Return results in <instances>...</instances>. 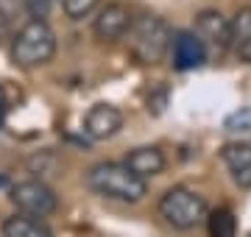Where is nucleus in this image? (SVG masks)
Masks as SVG:
<instances>
[{
	"label": "nucleus",
	"instance_id": "nucleus-3",
	"mask_svg": "<svg viewBox=\"0 0 251 237\" xmlns=\"http://www.w3.org/2000/svg\"><path fill=\"white\" fill-rule=\"evenodd\" d=\"M56 56V34L45 20H28L14 34L11 42V59L23 70L42 67Z\"/></svg>",
	"mask_w": 251,
	"mask_h": 237
},
{
	"label": "nucleus",
	"instance_id": "nucleus-18",
	"mask_svg": "<svg viewBox=\"0 0 251 237\" xmlns=\"http://www.w3.org/2000/svg\"><path fill=\"white\" fill-rule=\"evenodd\" d=\"M249 237H251V235H249Z\"/></svg>",
	"mask_w": 251,
	"mask_h": 237
},
{
	"label": "nucleus",
	"instance_id": "nucleus-4",
	"mask_svg": "<svg viewBox=\"0 0 251 237\" xmlns=\"http://www.w3.org/2000/svg\"><path fill=\"white\" fill-rule=\"evenodd\" d=\"M159 215L173 229L187 232V229H196L198 223H204L206 215H209V207H206L204 195L179 184V187H171L159 198Z\"/></svg>",
	"mask_w": 251,
	"mask_h": 237
},
{
	"label": "nucleus",
	"instance_id": "nucleus-15",
	"mask_svg": "<svg viewBox=\"0 0 251 237\" xmlns=\"http://www.w3.org/2000/svg\"><path fill=\"white\" fill-rule=\"evenodd\" d=\"M100 0H62V9L70 20H84L98 9Z\"/></svg>",
	"mask_w": 251,
	"mask_h": 237
},
{
	"label": "nucleus",
	"instance_id": "nucleus-12",
	"mask_svg": "<svg viewBox=\"0 0 251 237\" xmlns=\"http://www.w3.org/2000/svg\"><path fill=\"white\" fill-rule=\"evenodd\" d=\"M126 165H128L140 179L148 182L151 176H159L162 170H165V154L153 145H143V148H134L131 154L126 156Z\"/></svg>",
	"mask_w": 251,
	"mask_h": 237
},
{
	"label": "nucleus",
	"instance_id": "nucleus-16",
	"mask_svg": "<svg viewBox=\"0 0 251 237\" xmlns=\"http://www.w3.org/2000/svg\"><path fill=\"white\" fill-rule=\"evenodd\" d=\"M224 128H226V131H232V134L251 131V106H240V109H234L232 115L224 120Z\"/></svg>",
	"mask_w": 251,
	"mask_h": 237
},
{
	"label": "nucleus",
	"instance_id": "nucleus-2",
	"mask_svg": "<svg viewBox=\"0 0 251 237\" xmlns=\"http://www.w3.org/2000/svg\"><path fill=\"white\" fill-rule=\"evenodd\" d=\"M128 47L140 64H159L171 50L173 28L159 14H140L128 28Z\"/></svg>",
	"mask_w": 251,
	"mask_h": 237
},
{
	"label": "nucleus",
	"instance_id": "nucleus-17",
	"mask_svg": "<svg viewBox=\"0 0 251 237\" xmlns=\"http://www.w3.org/2000/svg\"><path fill=\"white\" fill-rule=\"evenodd\" d=\"M23 6H25V11L31 14V20H45L48 14H50V9L56 6V0H25Z\"/></svg>",
	"mask_w": 251,
	"mask_h": 237
},
{
	"label": "nucleus",
	"instance_id": "nucleus-6",
	"mask_svg": "<svg viewBox=\"0 0 251 237\" xmlns=\"http://www.w3.org/2000/svg\"><path fill=\"white\" fill-rule=\"evenodd\" d=\"M171 62L176 70L181 73H187V70H198V67H204L206 64V56H209V47L204 45V39L198 37L196 31H187V28H181V31H173L171 37Z\"/></svg>",
	"mask_w": 251,
	"mask_h": 237
},
{
	"label": "nucleus",
	"instance_id": "nucleus-11",
	"mask_svg": "<svg viewBox=\"0 0 251 237\" xmlns=\"http://www.w3.org/2000/svg\"><path fill=\"white\" fill-rule=\"evenodd\" d=\"M221 159L229 167L234 184H240L243 190H249L251 187V145H246V142H229L221 151Z\"/></svg>",
	"mask_w": 251,
	"mask_h": 237
},
{
	"label": "nucleus",
	"instance_id": "nucleus-10",
	"mask_svg": "<svg viewBox=\"0 0 251 237\" xmlns=\"http://www.w3.org/2000/svg\"><path fill=\"white\" fill-rule=\"evenodd\" d=\"M229 50L240 62L251 64V6L237 9L229 20Z\"/></svg>",
	"mask_w": 251,
	"mask_h": 237
},
{
	"label": "nucleus",
	"instance_id": "nucleus-7",
	"mask_svg": "<svg viewBox=\"0 0 251 237\" xmlns=\"http://www.w3.org/2000/svg\"><path fill=\"white\" fill-rule=\"evenodd\" d=\"M131 23H134V14L126 3H106L95 11L92 31L100 42H117V39H126Z\"/></svg>",
	"mask_w": 251,
	"mask_h": 237
},
{
	"label": "nucleus",
	"instance_id": "nucleus-5",
	"mask_svg": "<svg viewBox=\"0 0 251 237\" xmlns=\"http://www.w3.org/2000/svg\"><path fill=\"white\" fill-rule=\"evenodd\" d=\"M11 201L23 215H31V218H48L53 215L56 207H59V198L56 192L48 187L45 182L39 179H31V182H20L14 190H11Z\"/></svg>",
	"mask_w": 251,
	"mask_h": 237
},
{
	"label": "nucleus",
	"instance_id": "nucleus-1",
	"mask_svg": "<svg viewBox=\"0 0 251 237\" xmlns=\"http://www.w3.org/2000/svg\"><path fill=\"white\" fill-rule=\"evenodd\" d=\"M87 184L92 192L112 201H123V204H137L148 195V182L140 179L126 162L92 165L87 170Z\"/></svg>",
	"mask_w": 251,
	"mask_h": 237
},
{
	"label": "nucleus",
	"instance_id": "nucleus-8",
	"mask_svg": "<svg viewBox=\"0 0 251 237\" xmlns=\"http://www.w3.org/2000/svg\"><path fill=\"white\" fill-rule=\"evenodd\" d=\"M123 128V112L112 103H95L84 118V134L90 140H109Z\"/></svg>",
	"mask_w": 251,
	"mask_h": 237
},
{
	"label": "nucleus",
	"instance_id": "nucleus-13",
	"mask_svg": "<svg viewBox=\"0 0 251 237\" xmlns=\"http://www.w3.org/2000/svg\"><path fill=\"white\" fill-rule=\"evenodd\" d=\"M3 237H53V232L42 223V218L31 215H14L3 223Z\"/></svg>",
	"mask_w": 251,
	"mask_h": 237
},
{
	"label": "nucleus",
	"instance_id": "nucleus-14",
	"mask_svg": "<svg viewBox=\"0 0 251 237\" xmlns=\"http://www.w3.org/2000/svg\"><path fill=\"white\" fill-rule=\"evenodd\" d=\"M206 232L209 237H234L237 235V220L232 210H212L206 215Z\"/></svg>",
	"mask_w": 251,
	"mask_h": 237
},
{
	"label": "nucleus",
	"instance_id": "nucleus-9",
	"mask_svg": "<svg viewBox=\"0 0 251 237\" xmlns=\"http://www.w3.org/2000/svg\"><path fill=\"white\" fill-rule=\"evenodd\" d=\"M193 31L204 39L206 47H215V50H226V47H229V20H226L218 9H201L198 11L196 28H193Z\"/></svg>",
	"mask_w": 251,
	"mask_h": 237
}]
</instances>
